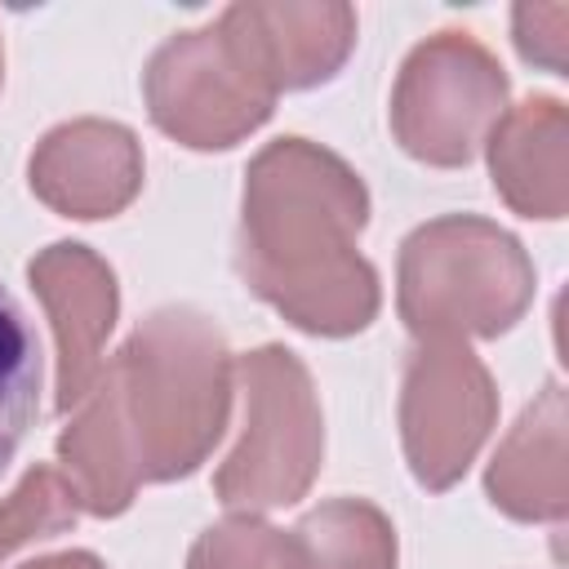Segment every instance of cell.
<instances>
[{
    "label": "cell",
    "instance_id": "obj_1",
    "mask_svg": "<svg viewBox=\"0 0 569 569\" xmlns=\"http://www.w3.org/2000/svg\"><path fill=\"white\" fill-rule=\"evenodd\" d=\"M236 356L213 316L156 307L102 365L58 436V471L80 511L120 516L142 485L191 476L227 431Z\"/></svg>",
    "mask_w": 569,
    "mask_h": 569
},
{
    "label": "cell",
    "instance_id": "obj_2",
    "mask_svg": "<svg viewBox=\"0 0 569 569\" xmlns=\"http://www.w3.org/2000/svg\"><path fill=\"white\" fill-rule=\"evenodd\" d=\"M369 227L360 173L329 147L284 133L244 169L236 271L293 329L351 338L373 325L382 284L356 249Z\"/></svg>",
    "mask_w": 569,
    "mask_h": 569
},
{
    "label": "cell",
    "instance_id": "obj_3",
    "mask_svg": "<svg viewBox=\"0 0 569 569\" xmlns=\"http://www.w3.org/2000/svg\"><path fill=\"white\" fill-rule=\"evenodd\" d=\"M529 302L533 262L525 244L480 213H440L400 244L396 311L418 342L498 338Z\"/></svg>",
    "mask_w": 569,
    "mask_h": 569
},
{
    "label": "cell",
    "instance_id": "obj_4",
    "mask_svg": "<svg viewBox=\"0 0 569 569\" xmlns=\"http://www.w3.org/2000/svg\"><path fill=\"white\" fill-rule=\"evenodd\" d=\"M236 378L244 396V427L236 449L213 471V498L244 516L293 507L307 498L325 462V413L316 382L280 342L240 356Z\"/></svg>",
    "mask_w": 569,
    "mask_h": 569
},
{
    "label": "cell",
    "instance_id": "obj_5",
    "mask_svg": "<svg viewBox=\"0 0 569 569\" xmlns=\"http://www.w3.org/2000/svg\"><path fill=\"white\" fill-rule=\"evenodd\" d=\"M511 80L502 62L458 27H445L409 49L391 89V133L405 156L462 169L480 156L485 138L507 111Z\"/></svg>",
    "mask_w": 569,
    "mask_h": 569
},
{
    "label": "cell",
    "instance_id": "obj_6",
    "mask_svg": "<svg viewBox=\"0 0 569 569\" xmlns=\"http://www.w3.org/2000/svg\"><path fill=\"white\" fill-rule=\"evenodd\" d=\"M142 98L151 124L173 142L191 151H227L271 120L280 93L213 18L156 44L142 67Z\"/></svg>",
    "mask_w": 569,
    "mask_h": 569
},
{
    "label": "cell",
    "instance_id": "obj_7",
    "mask_svg": "<svg viewBox=\"0 0 569 569\" xmlns=\"http://www.w3.org/2000/svg\"><path fill=\"white\" fill-rule=\"evenodd\" d=\"M400 445L422 489H453L498 422V387L467 342H418L400 378Z\"/></svg>",
    "mask_w": 569,
    "mask_h": 569
},
{
    "label": "cell",
    "instance_id": "obj_8",
    "mask_svg": "<svg viewBox=\"0 0 569 569\" xmlns=\"http://www.w3.org/2000/svg\"><path fill=\"white\" fill-rule=\"evenodd\" d=\"M31 293L40 298L58 347V413H71L102 373V347L120 316V289L107 258L80 240H53L27 262Z\"/></svg>",
    "mask_w": 569,
    "mask_h": 569
},
{
    "label": "cell",
    "instance_id": "obj_9",
    "mask_svg": "<svg viewBox=\"0 0 569 569\" xmlns=\"http://www.w3.org/2000/svg\"><path fill=\"white\" fill-rule=\"evenodd\" d=\"M27 182L31 196L62 218H116L142 191V142L120 120H62L36 142Z\"/></svg>",
    "mask_w": 569,
    "mask_h": 569
},
{
    "label": "cell",
    "instance_id": "obj_10",
    "mask_svg": "<svg viewBox=\"0 0 569 569\" xmlns=\"http://www.w3.org/2000/svg\"><path fill=\"white\" fill-rule=\"evenodd\" d=\"M218 27L276 93L333 80L356 49V9L342 0H236L218 13Z\"/></svg>",
    "mask_w": 569,
    "mask_h": 569
},
{
    "label": "cell",
    "instance_id": "obj_11",
    "mask_svg": "<svg viewBox=\"0 0 569 569\" xmlns=\"http://www.w3.org/2000/svg\"><path fill=\"white\" fill-rule=\"evenodd\" d=\"M565 387L551 378L502 436L485 493L489 502L525 525H560L569 516V449H565Z\"/></svg>",
    "mask_w": 569,
    "mask_h": 569
},
{
    "label": "cell",
    "instance_id": "obj_12",
    "mask_svg": "<svg viewBox=\"0 0 569 569\" xmlns=\"http://www.w3.org/2000/svg\"><path fill=\"white\" fill-rule=\"evenodd\" d=\"M493 191L538 222L569 213V111L551 93H529L507 107L485 138Z\"/></svg>",
    "mask_w": 569,
    "mask_h": 569
},
{
    "label": "cell",
    "instance_id": "obj_13",
    "mask_svg": "<svg viewBox=\"0 0 569 569\" xmlns=\"http://www.w3.org/2000/svg\"><path fill=\"white\" fill-rule=\"evenodd\" d=\"M302 569H396V525L369 498H329L311 507L293 529Z\"/></svg>",
    "mask_w": 569,
    "mask_h": 569
},
{
    "label": "cell",
    "instance_id": "obj_14",
    "mask_svg": "<svg viewBox=\"0 0 569 569\" xmlns=\"http://www.w3.org/2000/svg\"><path fill=\"white\" fill-rule=\"evenodd\" d=\"M44 356L22 302L0 284V476L40 413Z\"/></svg>",
    "mask_w": 569,
    "mask_h": 569
},
{
    "label": "cell",
    "instance_id": "obj_15",
    "mask_svg": "<svg viewBox=\"0 0 569 569\" xmlns=\"http://www.w3.org/2000/svg\"><path fill=\"white\" fill-rule=\"evenodd\" d=\"M187 569H302V556L289 529L231 511L191 542Z\"/></svg>",
    "mask_w": 569,
    "mask_h": 569
},
{
    "label": "cell",
    "instance_id": "obj_16",
    "mask_svg": "<svg viewBox=\"0 0 569 569\" xmlns=\"http://www.w3.org/2000/svg\"><path fill=\"white\" fill-rule=\"evenodd\" d=\"M76 520H80V502H76V489L67 485V476L49 462H36L18 480V489L0 502V560L36 538L67 533Z\"/></svg>",
    "mask_w": 569,
    "mask_h": 569
},
{
    "label": "cell",
    "instance_id": "obj_17",
    "mask_svg": "<svg viewBox=\"0 0 569 569\" xmlns=\"http://www.w3.org/2000/svg\"><path fill=\"white\" fill-rule=\"evenodd\" d=\"M511 36L525 62L569 76V4H516Z\"/></svg>",
    "mask_w": 569,
    "mask_h": 569
},
{
    "label": "cell",
    "instance_id": "obj_18",
    "mask_svg": "<svg viewBox=\"0 0 569 569\" xmlns=\"http://www.w3.org/2000/svg\"><path fill=\"white\" fill-rule=\"evenodd\" d=\"M18 569H107L93 551H53V556H36Z\"/></svg>",
    "mask_w": 569,
    "mask_h": 569
},
{
    "label": "cell",
    "instance_id": "obj_19",
    "mask_svg": "<svg viewBox=\"0 0 569 569\" xmlns=\"http://www.w3.org/2000/svg\"><path fill=\"white\" fill-rule=\"evenodd\" d=\"M0 80H4V49H0Z\"/></svg>",
    "mask_w": 569,
    "mask_h": 569
}]
</instances>
